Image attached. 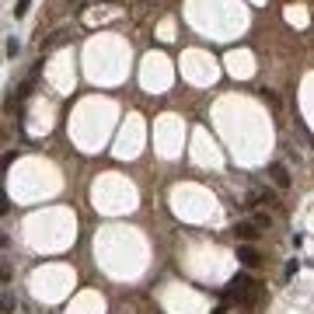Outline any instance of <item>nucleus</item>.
<instances>
[{
  "mask_svg": "<svg viewBox=\"0 0 314 314\" xmlns=\"http://www.w3.org/2000/svg\"><path fill=\"white\" fill-rule=\"evenodd\" d=\"M14 311V297H11V290H4V314Z\"/></svg>",
  "mask_w": 314,
  "mask_h": 314,
  "instance_id": "nucleus-6",
  "label": "nucleus"
},
{
  "mask_svg": "<svg viewBox=\"0 0 314 314\" xmlns=\"http://www.w3.org/2000/svg\"><path fill=\"white\" fill-rule=\"evenodd\" d=\"M237 258H241V265H255L258 262V248L255 244H237Z\"/></svg>",
  "mask_w": 314,
  "mask_h": 314,
  "instance_id": "nucleus-4",
  "label": "nucleus"
},
{
  "mask_svg": "<svg viewBox=\"0 0 314 314\" xmlns=\"http://www.w3.org/2000/svg\"><path fill=\"white\" fill-rule=\"evenodd\" d=\"M269 175H272V182H276V189H290V182H293L283 161H272V164H269Z\"/></svg>",
  "mask_w": 314,
  "mask_h": 314,
  "instance_id": "nucleus-3",
  "label": "nucleus"
},
{
  "mask_svg": "<svg viewBox=\"0 0 314 314\" xmlns=\"http://www.w3.org/2000/svg\"><path fill=\"white\" fill-rule=\"evenodd\" d=\"M255 224H258V227H272V217H269V213H255Z\"/></svg>",
  "mask_w": 314,
  "mask_h": 314,
  "instance_id": "nucleus-5",
  "label": "nucleus"
},
{
  "mask_svg": "<svg viewBox=\"0 0 314 314\" xmlns=\"http://www.w3.org/2000/svg\"><path fill=\"white\" fill-rule=\"evenodd\" d=\"M258 234H262V227H258L255 220H241V224H234V237L241 241V244H255Z\"/></svg>",
  "mask_w": 314,
  "mask_h": 314,
  "instance_id": "nucleus-1",
  "label": "nucleus"
},
{
  "mask_svg": "<svg viewBox=\"0 0 314 314\" xmlns=\"http://www.w3.org/2000/svg\"><path fill=\"white\" fill-rule=\"evenodd\" d=\"M251 286H255V283H251V276H248V272H237L234 279H231V290H227V297H237V300H244V297L251 293Z\"/></svg>",
  "mask_w": 314,
  "mask_h": 314,
  "instance_id": "nucleus-2",
  "label": "nucleus"
},
{
  "mask_svg": "<svg viewBox=\"0 0 314 314\" xmlns=\"http://www.w3.org/2000/svg\"><path fill=\"white\" fill-rule=\"evenodd\" d=\"M25 11H28V0H18V7H14V14H18V18H21V14H25Z\"/></svg>",
  "mask_w": 314,
  "mask_h": 314,
  "instance_id": "nucleus-7",
  "label": "nucleus"
}]
</instances>
